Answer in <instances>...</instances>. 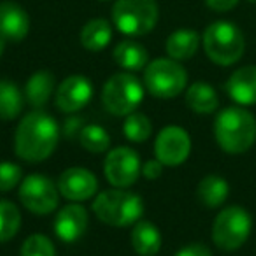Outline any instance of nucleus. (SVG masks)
<instances>
[{"label":"nucleus","mask_w":256,"mask_h":256,"mask_svg":"<svg viewBox=\"0 0 256 256\" xmlns=\"http://www.w3.org/2000/svg\"><path fill=\"white\" fill-rule=\"evenodd\" d=\"M98 190V181L93 172L86 168H68L58 179V192L72 202H82L90 200Z\"/></svg>","instance_id":"13"},{"label":"nucleus","mask_w":256,"mask_h":256,"mask_svg":"<svg viewBox=\"0 0 256 256\" xmlns=\"http://www.w3.org/2000/svg\"><path fill=\"white\" fill-rule=\"evenodd\" d=\"M114 60L120 67L136 72L148 67L150 54L142 44L136 42V40H123L114 50Z\"/></svg>","instance_id":"20"},{"label":"nucleus","mask_w":256,"mask_h":256,"mask_svg":"<svg viewBox=\"0 0 256 256\" xmlns=\"http://www.w3.org/2000/svg\"><path fill=\"white\" fill-rule=\"evenodd\" d=\"M58 139L60 128L56 121L42 110H34L16 128V154L28 164H39L54 153Z\"/></svg>","instance_id":"1"},{"label":"nucleus","mask_w":256,"mask_h":256,"mask_svg":"<svg viewBox=\"0 0 256 256\" xmlns=\"http://www.w3.org/2000/svg\"><path fill=\"white\" fill-rule=\"evenodd\" d=\"M249 2H252V4H256V0H249Z\"/></svg>","instance_id":"35"},{"label":"nucleus","mask_w":256,"mask_h":256,"mask_svg":"<svg viewBox=\"0 0 256 256\" xmlns=\"http://www.w3.org/2000/svg\"><path fill=\"white\" fill-rule=\"evenodd\" d=\"M88 230V212L79 204L65 206L54 220V232L58 238L67 244L78 242Z\"/></svg>","instance_id":"14"},{"label":"nucleus","mask_w":256,"mask_h":256,"mask_svg":"<svg viewBox=\"0 0 256 256\" xmlns=\"http://www.w3.org/2000/svg\"><path fill=\"white\" fill-rule=\"evenodd\" d=\"M176 256H212V254H210L207 246L196 242V244H190L186 248H182Z\"/></svg>","instance_id":"32"},{"label":"nucleus","mask_w":256,"mask_h":256,"mask_svg":"<svg viewBox=\"0 0 256 256\" xmlns=\"http://www.w3.org/2000/svg\"><path fill=\"white\" fill-rule=\"evenodd\" d=\"M158 14L156 0H116L112 22L124 36L140 37L156 26Z\"/></svg>","instance_id":"5"},{"label":"nucleus","mask_w":256,"mask_h":256,"mask_svg":"<svg viewBox=\"0 0 256 256\" xmlns=\"http://www.w3.org/2000/svg\"><path fill=\"white\" fill-rule=\"evenodd\" d=\"M82 128H84V120L79 116H72L65 121L64 124V136L65 137H76V136H81Z\"/></svg>","instance_id":"30"},{"label":"nucleus","mask_w":256,"mask_h":256,"mask_svg":"<svg viewBox=\"0 0 256 256\" xmlns=\"http://www.w3.org/2000/svg\"><path fill=\"white\" fill-rule=\"evenodd\" d=\"M206 4L207 8L216 12H226L238 4V0H206Z\"/></svg>","instance_id":"33"},{"label":"nucleus","mask_w":256,"mask_h":256,"mask_svg":"<svg viewBox=\"0 0 256 256\" xmlns=\"http://www.w3.org/2000/svg\"><path fill=\"white\" fill-rule=\"evenodd\" d=\"M123 134L132 142H146L153 134V124L146 114L132 112L128 114L123 123Z\"/></svg>","instance_id":"26"},{"label":"nucleus","mask_w":256,"mask_h":256,"mask_svg":"<svg viewBox=\"0 0 256 256\" xmlns=\"http://www.w3.org/2000/svg\"><path fill=\"white\" fill-rule=\"evenodd\" d=\"M144 98V86L134 74H116L102 90L104 107L114 116L136 112Z\"/></svg>","instance_id":"7"},{"label":"nucleus","mask_w":256,"mask_h":256,"mask_svg":"<svg viewBox=\"0 0 256 256\" xmlns=\"http://www.w3.org/2000/svg\"><path fill=\"white\" fill-rule=\"evenodd\" d=\"M4 48H6V39L4 37H0V56H2V53H4Z\"/></svg>","instance_id":"34"},{"label":"nucleus","mask_w":256,"mask_h":256,"mask_svg":"<svg viewBox=\"0 0 256 256\" xmlns=\"http://www.w3.org/2000/svg\"><path fill=\"white\" fill-rule=\"evenodd\" d=\"M200 46V36L193 30H178L167 39V53L172 60H190L192 56H195V53L198 51Z\"/></svg>","instance_id":"21"},{"label":"nucleus","mask_w":256,"mask_h":256,"mask_svg":"<svg viewBox=\"0 0 256 256\" xmlns=\"http://www.w3.org/2000/svg\"><path fill=\"white\" fill-rule=\"evenodd\" d=\"M186 104L192 110L198 114H210L218 109L220 98L216 90L207 82H195L186 92Z\"/></svg>","instance_id":"22"},{"label":"nucleus","mask_w":256,"mask_h":256,"mask_svg":"<svg viewBox=\"0 0 256 256\" xmlns=\"http://www.w3.org/2000/svg\"><path fill=\"white\" fill-rule=\"evenodd\" d=\"M144 84L151 95L158 98H174L184 92L188 84V74L178 60L158 58L148 64L144 72Z\"/></svg>","instance_id":"6"},{"label":"nucleus","mask_w":256,"mask_h":256,"mask_svg":"<svg viewBox=\"0 0 256 256\" xmlns=\"http://www.w3.org/2000/svg\"><path fill=\"white\" fill-rule=\"evenodd\" d=\"M252 230V220L242 207L232 206L216 216L212 224V240L223 251L242 248Z\"/></svg>","instance_id":"8"},{"label":"nucleus","mask_w":256,"mask_h":256,"mask_svg":"<svg viewBox=\"0 0 256 256\" xmlns=\"http://www.w3.org/2000/svg\"><path fill=\"white\" fill-rule=\"evenodd\" d=\"M79 140H81V146L90 153H104L110 148L109 136L98 124H86L79 136Z\"/></svg>","instance_id":"27"},{"label":"nucleus","mask_w":256,"mask_h":256,"mask_svg":"<svg viewBox=\"0 0 256 256\" xmlns=\"http://www.w3.org/2000/svg\"><path fill=\"white\" fill-rule=\"evenodd\" d=\"M102 2H110V0H102Z\"/></svg>","instance_id":"36"},{"label":"nucleus","mask_w":256,"mask_h":256,"mask_svg":"<svg viewBox=\"0 0 256 256\" xmlns=\"http://www.w3.org/2000/svg\"><path fill=\"white\" fill-rule=\"evenodd\" d=\"M132 246L140 256L158 254L162 249V234L156 224L150 221H137L132 230Z\"/></svg>","instance_id":"17"},{"label":"nucleus","mask_w":256,"mask_h":256,"mask_svg":"<svg viewBox=\"0 0 256 256\" xmlns=\"http://www.w3.org/2000/svg\"><path fill=\"white\" fill-rule=\"evenodd\" d=\"M23 95L11 81H0V121H11L22 114Z\"/></svg>","instance_id":"24"},{"label":"nucleus","mask_w":256,"mask_h":256,"mask_svg":"<svg viewBox=\"0 0 256 256\" xmlns=\"http://www.w3.org/2000/svg\"><path fill=\"white\" fill-rule=\"evenodd\" d=\"M154 153H156V160H160L164 165L178 167L188 160L192 153V139L184 128L167 126L158 134Z\"/></svg>","instance_id":"11"},{"label":"nucleus","mask_w":256,"mask_h":256,"mask_svg":"<svg viewBox=\"0 0 256 256\" xmlns=\"http://www.w3.org/2000/svg\"><path fill=\"white\" fill-rule=\"evenodd\" d=\"M54 84H56V81H54V76L50 70L36 72L28 79L25 88V95L30 106L36 107V109H40V107L46 106L51 96H53Z\"/></svg>","instance_id":"19"},{"label":"nucleus","mask_w":256,"mask_h":256,"mask_svg":"<svg viewBox=\"0 0 256 256\" xmlns=\"http://www.w3.org/2000/svg\"><path fill=\"white\" fill-rule=\"evenodd\" d=\"M228 195H230V186H228L226 179L216 174L206 176L196 188V196H198L200 204L209 209L221 207L226 202Z\"/></svg>","instance_id":"18"},{"label":"nucleus","mask_w":256,"mask_h":256,"mask_svg":"<svg viewBox=\"0 0 256 256\" xmlns=\"http://www.w3.org/2000/svg\"><path fill=\"white\" fill-rule=\"evenodd\" d=\"M23 170L14 164H0V192H11L22 184Z\"/></svg>","instance_id":"29"},{"label":"nucleus","mask_w":256,"mask_h":256,"mask_svg":"<svg viewBox=\"0 0 256 256\" xmlns=\"http://www.w3.org/2000/svg\"><path fill=\"white\" fill-rule=\"evenodd\" d=\"M206 54L221 67L237 64L246 51V40L237 25L228 22H216L204 32Z\"/></svg>","instance_id":"4"},{"label":"nucleus","mask_w":256,"mask_h":256,"mask_svg":"<svg viewBox=\"0 0 256 256\" xmlns=\"http://www.w3.org/2000/svg\"><path fill=\"white\" fill-rule=\"evenodd\" d=\"M30 18L26 11L16 2L0 4V37L12 42H20L28 36Z\"/></svg>","instance_id":"15"},{"label":"nucleus","mask_w":256,"mask_h":256,"mask_svg":"<svg viewBox=\"0 0 256 256\" xmlns=\"http://www.w3.org/2000/svg\"><path fill=\"white\" fill-rule=\"evenodd\" d=\"M22 226V214L9 200H0V244L11 240Z\"/></svg>","instance_id":"25"},{"label":"nucleus","mask_w":256,"mask_h":256,"mask_svg":"<svg viewBox=\"0 0 256 256\" xmlns=\"http://www.w3.org/2000/svg\"><path fill=\"white\" fill-rule=\"evenodd\" d=\"M226 93L238 106H256V65L235 70L226 81Z\"/></svg>","instance_id":"16"},{"label":"nucleus","mask_w":256,"mask_h":256,"mask_svg":"<svg viewBox=\"0 0 256 256\" xmlns=\"http://www.w3.org/2000/svg\"><path fill=\"white\" fill-rule=\"evenodd\" d=\"M214 137L223 151L242 154L256 142V120L244 107H228L214 121Z\"/></svg>","instance_id":"2"},{"label":"nucleus","mask_w":256,"mask_h":256,"mask_svg":"<svg viewBox=\"0 0 256 256\" xmlns=\"http://www.w3.org/2000/svg\"><path fill=\"white\" fill-rule=\"evenodd\" d=\"M164 174V164L160 160H150L142 165V176L146 179H158Z\"/></svg>","instance_id":"31"},{"label":"nucleus","mask_w":256,"mask_h":256,"mask_svg":"<svg viewBox=\"0 0 256 256\" xmlns=\"http://www.w3.org/2000/svg\"><path fill=\"white\" fill-rule=\"evenodd\" d=\"M112 40V28L107 20H92L81 32V44L88 51H102Z\"/></svg>","instance_id":"23"},{"label":"nucleus","mask_w":256,"mask_h":256,"mask_svg":"<svg viewBox=\"0 0 256 256\" xmlns=\"http://www.w3.org/2000/svg\"><path fill=\"white\" fill-rule=\"evenodd\" d=\"M20 200L34 214H51L58 207V186L40 174L28 176L20 184Z\"/></svg>","instance_id":"9"},{"label":"nucleus","mask_w":256,"mask_h":256,"mask_svg":"<svg viewBox=\"0 0 256 256\" xmlns=\"http://www.w3.org/2000/svg\"><path fill=\"white\" fill-rule=\"evenodd\" d=\"M22 256H56V249L46 235H32L23 242Z\"/></svg>","instance_id":"28"},{"label":"nucleus","mask_w":256,"mask_h":256,"mask_svg":"<svg viewBox=\"0 0 256 256\" xmlns=\"http://www.w3.org/2000/svg\"><path fill=\"white\" fill-rule=\"evenodd\" d=\"M93 96V86L84 76H70L56 90V106L62 112H78L88 106Z\"/></svg>","instance_id":"12"},{"label":"nucleus","mask_w":256,"mask_h":256,"mask_svg":"<svg viewBox=\"0 0 256 256\" xmlns=\"http://www.w3.org/2000/svg\"><path fill=\"white\" fill-rule=\"evenodd\" d=\"M96 218L110 226H130L144 214V202L139 195L126 190L102 192L93 202Z\"/></svg>","instance_id":"3"},{"label":"nucleus","mask_w":256,"mask_h":256,"mask_svg":"<svg viewBox=\"0 0 256 256\" xmlns=\"http://www.w3.org/2000/svg\"><path fill=\"white\" fill-rule=\"evenodd\" d=\"M106 178L114 188H128L137 182L142 174V164L137 151L132 148H116L106 158Z\"/></svg>","instance_id":"10"}]
</instances>
